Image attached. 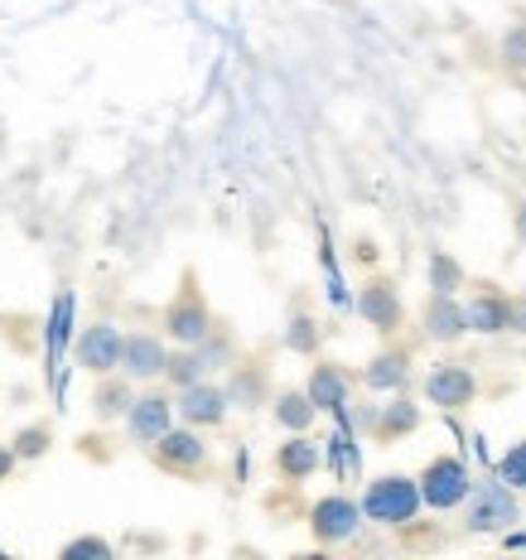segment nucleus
Returning a JSON list of instances; mask_svg holds the SVG:
<instances>
[{
  "label": "nucleus",
  "instance_id": "obj_20",
  "mask_svg": "<svg viewBox=\"0 0 526 560\" xmlns=\"http://www.w3.org/2000/svg\"><path fill=\"white\" fill-rule=\"evenodd\" d=\"M502 483H512V488H526V445H517L502 459Z\"/></svg>",
  "mask_w": 526,
  "mask_h": 560
},
{
  "label": "nucleus",
  "instance_id": "obj_3",
  "mask_svg": "<svg viewBox=\"0 0 526 560\" xmlns=\"http://www.w3.org/2000/svg\"><path fill=\"white\" fill-rule=\"evenodd\" d=\"M425 392H430V401H435V406H469V396H474V372L459 368V363H444V368L430 372Z\"/></svg>",
  "mask_w": 526,
  "mask_h": 560
},
{
  "label": "nucleus",
  "instance_id": "obj_27",
  "mask_svg": "<svg viewBox=\"0 0 526 560\" xmlns=\"http://www.w3.org/2000/svg\"><path fill=\"white\" fill-rule=\"evenodd\" d=\"M5 469H10V454H5V450H0V474H5Z\"/></svg>",
  "mask_w": 526,
  "mask_h": 560
},
{
  "label": "nucleus",
  "instance_id": "obj_21",
  "mask_svg": "<svg viewBox=\"0 0 526 560\" xmlns=\"http://www.w3.org/2000/svg\"><path fill=\"white\" fill-rule=\"evenodd\" d=\"M126 406V387H102V396H97V411L102 416H116Z\"/></svg>",
  "mask_w": 526,
  "mask_h": 560
},
{
  "label": "nucleus",
  "instance_id": "obj_28",
  "mask_svg": "<svg viewBox=\"0 0 526 560\" xmlns=\"http://www.w3.org/2000/svg\"><path fill=\"white\" fill-rule=\"evenodd\" d=\"M517 232H522V237H526V208H522V218H517Z\"/></svg>",
  "mask_w": 526,
  "mask_h": 560
},
{
  "label": "nucleus",
  "instance_id": "obj_1",
  "mask_svg": "<svg viewBox=\"0 0 526 560\" xmlns=\"http://www.w3.org/2000/svg\"><path fill=\"white\" fill-rule=\"evenodd\" d=\"M416 503H420V493L411 488V478H377L367 488V503L362 508H367L372 522H411Z\"/></svg>",
  "mask_w": 526,
  "mask_h": 560
},
{
  "label": "nucleus",
  "instance_id": "obj_19",
  "mask_svg": "<svg viewBox=\"0 0 526 560\" xmlns=\"http://www.w3.org/2000/svg\"><path fill=\"white\" fill-rule=\"evenodd\" d=\"M401 430H416V406L396 401L387 411V420H382V435H401Z\"/></svg>",
  "mask_w": 526,
  "mask_h": 560
},
{
  "label": "nucleus",
  "instance_id": "obj_2",
  "mask_svg": "<svg viewBox=\"0 0 526 560\" xmlns=\"http://www.w3.org/2000/svg\"><path fill=\"white\" fill-rule=\"evenodd\" d=\"M469 493V474H464L459 459H435L425 469V503L430 508H454Z\"/></svg>",
  "mask_w": 526,
  "mask_h": 560
},
{
  "label": "nucleus",
  "instance_id": "obj_13",
  "mask_svg": "<svg viewBox=\"0 0 526 560\" xmlns=\"http://www.w3.org/2000/svg\"><path fill=\"white\" fill-rule=\"evenodd\" d=\"M184 416H189L194 425H218L222 420V396L213 387H189V396H184Z\"/></svg>",
  "mask_w": 526,
  "mask_h": 560
},
{
  "label": "nucleus",
  "instance_id": "obj_12",
  "mask_svg": "<svg viewBox=\"0 0 526 560\" xmlns=\"http://www.w3.org/2000/svg\"><path fill=\"white\" fill-rule=\"evenodd\" d=\"M314 464H319V450H314L309 440H290V445L276 454V469L285 474V478H305Z\"/></svg>",
  "mask_w": 526,
  "mask_h": 560
},
{
  "label": "nucleus",
  "instance_id": "obj_18",
  "mask_svg": "<svg viewBox=\"0 0 526 560\" xmlns=\"http://www.w3.org/2000/svg\"><path fill=\"white\" fill-rule=\"evenodd\" d=\"M276 416L280 420H285V425H309V420H314V406L305 401V396H280V406H276Z\"/></svg>",
  "mask_w": 526,
  "mask_h": 560
},
{
  "label": "nucleus",
  "instance_id": "obj_24",
  "mask_svg": "<svg viewBox=\"0 0 526 560\" xmlns=\"http://www.w3.org/2000/svg\"><path fill=\"white\" fill-rule=\"evenodd\" d=\"M107 556V546H102V541H78V546H68V556Z\"/></svg>",
  "mask_w": 526,
  "mask_h": 560
},
{
  "label": "nucleus",
  "instance_id": "obj_15",
  "mask_svg": "<svg viewBox=\"0 0 526 560\" xmlns=\"http://www.w3.org/2000/svg\"><path fill=\"white\" fill-rule=\"evenodd\" d=\"M309 401L324 406V411H334L338 401H343V377H338V368H319L309 382Z\"/></svg>",
  "mask_w": 526,
  "mask_h": 560
},
{
  "label": "nucleus",
  "instance_id": "obj_5",
  "mask_svg": "<svg viewBox=\"0 0 526 560\" xmlns=\"http://www.w3.org/2000/svg\"><path fill=\"white\" fill-rule=\"evenodd\" d=\"M353 527H358V508L348 503V498H324V503L314 508V532H319L324 541H343Z\"/></svg>",
  "mask_w": 526,
  "mask_h": 560
},
{
  "label": "nucleus",
  "instance_id": "obj_16",
  "mask_svg": "<svg viewBox=\"0 0 526 560\" xmlns=\"http://www.w3.org/2000/svg\"><path fill=\"white\" fill-rule=\"evenodd\" d=\"M469 329V319H464V310H454L449 300H435V305H430V334L435 338H454V334H464Z\"/></svg>",
  "mask_w": 526,
  "mask_h": 560
},
{
  "label": "nucleus",
  "instance_id": "obj_9",
  "mask_svg": "<svg viewBox=\"0 0 526 560\" xmlns=\"http://www.w3.org/2000/svg\"><path fill=\"white\" fill-rule=\"evenodd\" d=\"M464 319H469V329H478V334H498V329L512 324V305L498 300V295H478L474 305L464 310Z\"/></svg>",
  "mask_w": 526,
  "mask_h": 560
},
{
  "label": "nucleus",
  "instance_id": "obj_8",
  "mask_svg": "<svg viewBox=\"0 0 526 560\" xmlns=\"http://www.w3.org/2000/svg\"><path fill=\"white\" fill-rule=\"evenodd\" d=\"M362 314H367L377 329H396V324H401V305H396V290L387 280H372V285L362 290Z\"/></svg>",
  "mask_w": 526,
  "mask_h": 560
},
{
  "label": "nucleus",
  "instance_id": "obj_26",
  "mask_svg": "<svg viewBox=\"0 0 526 560\" xmlns=\"http://www.w3.org/2000/svg\"><path fill=\"white\" fill-rule=\"evenodd\" d=\"M512 329L526 334V300H517V305H512Z\"/></svg>",
  "mask_w": 526,
  "mask_h": 560
},
{
  "label": "nucleus",
  "instance_id": "obj_7",
  "mask_svg": "<svg viewBox=\"0 0 526 560\" xmlns=\"http://www.w3.org/2000/svg\"><path fill=\"white\" fill-rule=\"evenodd\" d=\"M83 363L92 368V372H112L116 363H121V334L116 329H92V334H83Z\"/></svg>",
  "mask_w": 526,
  "mask_h": 560
},
{
  "label": "nucleus",
  "instance_id": "obj_22",
  "mask_svg": "<svg viewBox=\"0 0 526 560\" xmlns=\"http://www.w3.org/2000/svg\"><path fill=\"white\" fill-rule=\"evenodd\" d=\"M454 280H459V271H454V261H444V256H440V261H435V285H440V295H449Z\"/></svg>",
  "mask_w": 526,
  "mask_h": 560
},
{
  "label": "nucleus",
  "instance_id": "obj_6",
  "mask_svg": "<svg viewBox=\"0 0 526 560\" xmlns=\"http://www.w3.org/2000/svg\"><path fill=\"white\" fill-rule=\"evenodd\" d=\"M170 334L179 338V343H198V338L208 334V310L194 290H184V300L170 310Z\"/></svg>",
  "mask_w": 526,
  "mask_h": 560
},
{
  "label": "nucleus",
  "instance_id": "obj_4",
  "mask_svg": "<svg viewBox=\"0 0 526 560\" xmlns=\"http://www.w3.org/2000/svg\"><path fill=\"white\" fill-rule=\"evenodd\" d=\"M507 522H517L512 493L502 483H483L474 498V527H507Z\"/></svg>",
  "mask_w": 526,
  "mask_h": 560
},
{
  "label": "nucleus",
  "instance_id": "obj_23",
  "mask_svg": "<svg viewBox=\"0 0 526 560\" xmlns=\"http://www.w3.org/2000/svg\"><path fill=\"white\" fill-rule=\"evenodd\" d=\"M290 343H295V348H309V343H314V334H309V319H295V334H290Z\"/></svg>",
  "mask_w": 526,
  "mask_h": 560
},
{
  "label": "nucleus",
  "instance_id": "obj_11",
  "mask_svg": "<svg viewBox=\"0 0 526 560\" xmlns=\"http://www.w3.org/2000/svg\"><path fill=\"white\" fill-rule=\"evenodd\" d=\"M165 425H170V401H165V396H145V401L131 411V430L140 440L165 435Z\"/></svg>",
  "mask_w": 526,
  "mask_h": 560
},
{
  "label": "nucleus",
  "instance_id": "obj_25",
  "mask_svg": "<svg viewBox=\"0 0 526 560\" xmlns=\"http://www.w3.org/2000/svg\"><path fill=\"white\" fill-rule=\"evenodd\" d=\"M507 54H522L517 63H526V30H517V34H507Z\"/></svg>",
  "mask_w": 526,
  "mask_h": 560
},
{
  "label": "nucleus",
  "instance_id": "obj_10",
  "mask_svg": "<svg viewBox=\"0 0 526 560\" xmlns=\"http://www.w3.org/2000/svg\"><path fill=\"white\" fill-rule=\"evenodd\" d=\"M121 363L136 372V377H155L160 368H165V348L155 343V338H126L121 348Z\"/></svg>",
  "mask_w": 526,
  "mask_h": 560
},
{
  "label": "nucleus",
  "instance_id": "obj_14",
  "mask_svg": "<svg viewBox=\"0 0 526 560\" xmlns=\"http://www.w3.org/2000/svg\"><path fill=\"white\" fill-rule=\"evenodd\" d=\"M203 459V445H198L194 435H165L160 440V464H170V469H189V464Z\"/></svg>",
  "mask_w": 526,
  "mask_h": 560
},
{
  "label": "nucleus",
  "instance_id": "obj_17",
  "mask_svg": "<svg viewBox=\"0 0 526 560\" xmlns=\"http://www.w3.org/2000/svg\"><path fill=\"white\" fill-rule=\"evenodd\" d=\"M367 382L372 387H396V382H406V353H387V358H377L367 372Z\"/></svg>",
  "mask_w": 526,
  "mask_h": 560
}]
</instances>
